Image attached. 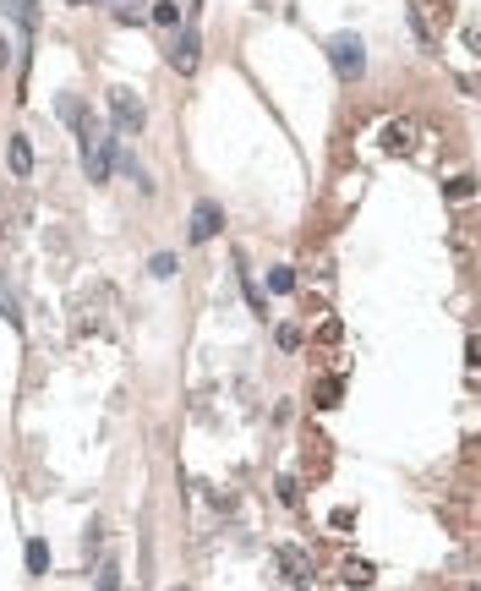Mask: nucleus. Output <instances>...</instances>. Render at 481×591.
<instances>
[{"mask_svg": "<svg viewBox=\"0 0 481 591\" xmlns=\"http://www.w3.org/2000/svg\"><path fill=\"white\" fill-rule=\"evenodd\" d=\"M0 312H6V323H22V312H17V296L0 285Z\"/></svg>", "mask_w": 481, "mask_h": 591, "instance_id": "15", "label": "nucleus"}, {"mask_svg": "<svg viewBox=\"0 0 481 591\" xmlns=\"http://www.w3.org/2000/svg\"><path fill=\"white\" fill-rule=\"evenodd\" d=\"M148 269H154V274H159V280H170V274H175V252H159V257H154V263H148Z\"/></svg>", "mask_w": 481, "mask_h": 591, "instance_id": "14", "label": "nucleus"}, {"mask_svg": "<svg viewBox=\"0 0 481 591\" xmlns=\"http://www.w3.org/2000/svg\"><path fill=\"white\" fill-rule=\"evenodd\" d=\"M12 175H17V181L33 175V143H28V138H12Z\"/></svg>", "mask_w": 481, "mask_h": 591, "instance_id": "10", "label": "nucleus"}, {"mask_svg": "<svg viewBox=\"0 0 481 591\" xmlns=\"http://www.w3.org/2000/svg\"><path fill=\"white\" fill-rule=\"evenodd\" d=\"M470 192H476V181H470V175H454V181H449V197H470Z\"/></svg>", "mask_w": 481, "mask_h": 591, "instance_id": "19", "label": "nucleus"}, {"mask_svg": "<svg viewBox=\"0 0 481 591\" xmlns=\"http://www.w3.org/2000/svg\"><path fill=\"white\" fill-rule=\"evenodd\" d=\"M44 569H49V548L33 537V542H28V575H44Z\"/></svg>", "mask_w": 481, "mask_h": 591, "instance_id": "11", "label": "nucleus"}, {"mask_svg": "<svg viewBox=\"0 0 481 591\" xmlns=\"http://www.w3.org/2000/svg\"><path fill=\"white\" fill-rule=\"evenodd\" d=\"M339 580H345L351 591H367V586L378 580V569H372L367 559H345V564H339Z\"/></svg>", "mask_w": 481, "mask_h": 591, "instance_id": "9", "label": "nucleus"}, {"mask_svg": "<svg viewBox=\"0 0 481 591\" xmlns=\"http://www.w3.org/2000/svg\"><path fill=\"white\" fill-rule=\"evenodd\" d=\"M290 285H296V274H290V269H273V274H268V291H280V296H285Z\"/></svg>", "mask_w": 481, "mask_h": 591, "instance_id": "16", "label": "nucleus"}, {"mask_svg": "<svg viewBox=\"0 0 481 591\" xmlns=\"http://www.w3.org/2000/svg\"><path fill=\"white\" fill-rule=\"evenodd\" d=\"M143 17V6H131V0H115V22H137Z\"/></svg>", "mask_w": 481, "mask_h": 591, "instance_id": "17", "label": "nucleus"}, {"mask_svg": "<svg viewBox=\"0 0 481 591\" xmlns=\"http://www.w3.org/2000/svg\"><path fill=\"white\" fill-rule=\"evenodd\" d=\"M328 55H334V72L345 77V83H356V77L367 72V49H361L356 33H334V39H328Z\"/></svg>", "mask_w": 481, "mask_h": 591, "instance_id": "2", "label": "nucleus"}, {"mask_svg": "<svg viewBox=\"0 0 481 591\" xmlns=\"http://www.w3.org/2000/svg\"><path fill=\"white\" fill-rule=\"evenodd\" d=\"M280 569H285L290 586H312V559L301 548H280Z\"/></svg>", "mask_w": 481, "mask_h": 591, "instance_id": "7", "label": "nucleus"}, {"mask_svg": "<svg viewBox=\"0 0 481 591\" xmlns=\"http://www.w3.org/2000/svg\"><path fill=\"white\" fill-rule=\"evenodd\" d=\"M175 591H181V586H175Z\"/></svg>", "mask_w": 481, "mask_h": 591, "instance_id": "22", "label": "nucleus"}, {"mask_svg": "<svg viewBox=\"0 0 481 591\" xmlns=\"http://www.w3.org/2000/svg\"><path fill=\"white\" fill-rule=\"evenodd\" d=\"M77 131H83V159H88V175H94V181H104V175L115 170V148H110V138H104V126L77 121Z\"/></svg>", "mask_w": 481, "mask_h": 591, "instance_id": "1", "label": "nucleus"}, {"mask_svg": "<svg viewBox=\"0 0 481 591\" xmlns=\"http://www.w3.org/2000/svg\"><path fill=\"white\" fill-rule=\"evenodd\" d=\"M317 340H323V345H339V340H345V328H339V318H323V323H317Z\"/></svg>", "mask_w": 481, "mask_h": 591, "instance_id": "13", "label": "nucleus"}, {"mask_svg": "<svg viewBox=\"0 0 481 591\" xmlns=\"http://www.w3.org/2000/svg\"><path fill=\"white\" fill-rule=\"evenodd\" d=\"M301 280H307V291H312L317 301H328V296H334V257H328V252H312V263H307Z\"/></svg>", "mask_w": 481, "mask_h": 591, "instance_id": "5", "label": "nucleus"}, {"mask_svg": "<svg viewBox=\"0 0 481 591\" xmlns=\"http://www.w3.org/2000/svg\"><path fill=\"white\" fill-rule=\"evenodd\" d=\"M99 591H120V575H115V564H104V569H99Z\"/></svg>", "mask_w": 481, "mask_h": 591, "instance_id": "20", "label": "nucleus"}, {"mask_svg": "<svg viewBox=\"0 0 481 591\" xmlns=\"http://www.w3.org/2000/svg\"><path fill=\"white\" fill-rule=\"evenodd\" d=\"M170 60H175V72H181V77H192V72H197V60H202V44H197V28H192V22L181 28V39H175Z\"/></svg>", "mask_w": 481, "mask_h": 591, "instance_id": "6", "label": "nucleus"}, {"mask_svg": "<svg viewBox=\"0 0 481 591\" xmlns=\"http://www.w3.org/2000/svg\"><path fill=\"white\" fill-rule=\"evenodd\" d=\"M219 230H225V209H219V203H197V209H192V230H186V241H192V246L214 241Z\"/></svg>", "mask_w": 481, "mask_h": 591, "instance_id": "4", "label": "nucleus"}, {"mask_svg": "<svg viewBox=\"0 0 481 591\" xmlns=\"http://www.w3.org/2000/svg\"><path fill=\"white\" fill-rule=\"evenodd\" d=\"M296 345H301V328L285 323V328H280V351H296Z\"/></svg>", "mask_w": 481, "mask_h": 591, "instance_id": "18", "label": "nucleus"}, {"mask_svg": "<svg viewBox=\"0 0 481 591\" xmlns=\"http://www.w3.org/2000/svg\"><path fill=\"white\" fill-rule=\"evenodd\" d=\"M383 148L388 154H410L416 148V121H388L383 126Z\"/></svg>", "mask_w": 481, "mask_h": 591, "instance_id": "8", "label": "nucleus"}, {"mask_svg": "<svg viewBox=\"0 0 481 591\" xmlns=\"http://www.w3.org/2000/svg\"><path fill=\"white\" fill-rule=\"evenodd\" d=\"M110 115H115L120 131H143L148 126V110H143V99H137L131 88H110Z\"/></svg>", "mask_w": 481, "mask_h": 591, "instance_id": "3", "label": "nucleus"}, {"mask_svg": "<svg viewBox=\"0 0 481 591\" xmlns=\"http://www.w3.org/2000/svg\"><path fill=\"white\" fill-rule=\"evenodd\" d=\"M110 6H115V0H110Z\"/></svg>", "mask_w": 481, "mask_h": 591, "instance_id": "21", "label": "nucleus"}, {"mask_svg": "<svg viewBox=\"0 0 481 591\" xmlns=\"http://www.w3.org/2000/svg\"><path fill=\"white\" fill-rule=\"evenodd\" d=\"M154 22H159V28H175V22H181V6H175V0H159V6H154Z\"/></svg>", "mask_w": 481, "mask_h": 591, "instance_id": "12", "label": "nucleus"}]
</instances>
